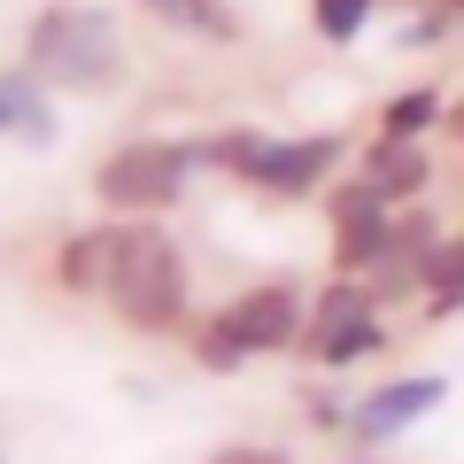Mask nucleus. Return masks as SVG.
I'll use <instances>...</instances> for the list:
<instances>
[{
  "label": "nucleus",
  "instance_id": "9b49d317",
  "mask_svg": "<svg viewBox=\"0 0 464 464\" xmlns=\"http://www.w3.org/2000/svg\"><path fill=\"white\" fill-rule=\"evenodd\" d=\"M0 132L32 140V148H54V109H47V85L32 70H8L0 78Z\"/></svg>",
  "mask_w": 464,
  "mask_h": 464
},
{
  "label": "nucleus",
  "instance_id": "f8f14e48",
  "mask_svg": "<svg viewBox=\"0 0 464 464\" xmlns=\"http://www.w3.org/2000/svg\"><path fill=\"white\" fill-rule=\"evenodd\" d=\"M441 109H449V101L433 93V85H411V93H395L380 109V140H426V132H441Z\"/></svg>",
  "mask_w": 464,
  "mask_h": 464
},
{
  "label": "nucleus",
  "instance_id": "ddd939ff",
  "mask_svg": "<svg viewBox=\"0 0 464 464\" xmlns=\"http://www.w3.org/2000/svg\"><path fill=\"white\" fill-rule=\"evenodd\" d=\"M418 271H426V310L449 317V310L464 302V232H449V240H441V248H433Z\"/></svg>",
  "mask_w": 464,
  "mask_h": 464
},
{
  "label": "nucleus",
  "instance_id": "dca6fc26",
  "mask_svg": "<svg viewBox=\"0 0 464 464\" xmlns=\"http://www.w3.org/2000/svg\"><path fill=\"white\" fill-rule=\"evenodd\" d=\"M194 356H201V364H209V372H232V364H248V356H240V348H232L225 333H217V317H209V325L194 333Z\"/></svg>",
  "mask_w": 464,
  "mask_h": 464
},
{
  "label": "nucleus",
  "instance_id": "423d86ee",
  "mask_svg": "<svg viewBox=\"0 0 464 464\" xmlns=\"http://www.w3.org/2000/svg\"><path fill=\"white\" fill-rule=\"evenodd\" d=\"M302 325H310V310H302V295L286 279H264L217 310V333L240 356H286V348H302Z\"/></svg>",
  "mask_w": 464,
  "mask_h": 464
},
{
  "label": "nucleus",
  "instance_id": "6ab92c4d",
  "mask_svg": "<svg viewBox=\"0 0 464 464\" xmlns=\"http://www.w3.org/2000/svg\"><path fill=\"white\" fill-rule=\"evenodd\" d=\"M341 464H372V457H341Z\"/></svg>",
  "mask_w": 464,
  "mask_h": 464
},
{
  "label": "nucleus",
  "instance_id": "39448f33",
  "mask_svg": "<svg viewBox=\"0 0 464 464\" xmlns=\"http://www.w3.org/2000/svg\"><path fill=\"white\" fill-rule=\"evenodd\" d=\"M387 348V310L380 295H372L364 279H333L325 295L310 302V325H302V356L325 372L341 364H364V356H380Z\"/></svg>",
  "mask_w": 464,
  "mask_h": 464
},
{
  "label": "nucleus",
  "instance_id": "f3484780",
  "mask_svg": "<svg viewBox=\"0 0 464 464\" xmlns=\"http://www.w3.org/2000/svg\"><path fill=\"white\" fill-rule=\"evenodd\" d=\"M209 464H295V457L286 449H264V441H225Z\"/></svg>",
  "mask_w": 464,
  "mask_h": 464
},
{
  "label": "nucleus",
  "instance_id": "2eb2a0df",
  "mask_svg": "<svg viewBox=\"0 0 464 464\" xmlns=\"http://www.w3.org/2000/svg\"><path fill=\"white\" fill-rule=\"evenodd\" d=\"M372 8H380V0H310V24H317V39L348 47V39L372 24Z\"/></svg>",
  "mask_w": 464,
  "mask_h": 464
},
{
  "label": "nucleus",
  "instance_id": "20e7f679",
  "mask_svg": "<svg viewBox=\"0 0 464 464\" xmlns=\"http://www.w3.org/2000/svg\"><path fill=\"white\" fill-rule=\"evenodd\" d=\"M201 170L194 140H124V148L101 155L93 170V201L116 217V225H155L163 209L186 201V179Z\"/></svg>",
  "mask_w": 464,
  "mask_h": 464
},
{
  "label": "nucleus",
  "instance_id": "4468645a",
  "mask_svg": "<svg viewBox=\"0 0 464 464\" xmlns=\"http://www.w3.org/2000/svg\"><path fill=\"white\" fill-rule=\"evenodd\" d=\"M325 217H333V232H356V225H380V217H395V201H387L372 179H348V186H333Z\"/></svg>",
  "mask_w": 464,
  "mask_h": 464
},
{
  "label": "nucleus",
  "instance_id": "7ed1b4c3",
  "mask_svg": "<svg viewBox=\"0 0 464 464\" xmlns=\"http://www.w3.org/2000/svg\"><path fill=\"white\" fill-rule=\"evenodd\" d=\"M101 302L132 333H179L186 325V256L155 225H116V264H109Z\"/></svg>",
  "mask_w": 464,
  "mask_h": 464
},
{
  "label": "nucleus",
  "instance_id": "0eeeda50",
  "mask_svg": "<svg viewBox=\"0 0 464 464\" xmlns=\"http://www.w3.org/2000/svg\"><path fill=\"white\" fill-rule=\"evenodd\" d=\"M441 395H449L441 372H411V380L372 387V395L348 411V441H356V457H372V449H387L395 433H411L418 418H433V411H441Z\"/></svg>",
  "mask_w": 464,
  "mask_h": 464
},
{
  "label": "nucleus",
  "instance_id": "aec40b11",
  "mask_svg": "<svg viewBox=\"0 0 464 464\" xmlns=\"http://www.w3.org/2000/svg\"><path fill=\"white\" fill-rule=\"evenodd\" d=\"M449 8H457V16H464V0H449Z\"/></svg>",
  "mask_w": 464,
  "mask_h": 464
},
{
  "label": "nucleus",
  "instance_id": "9d476101",
  "mask_svg": "<svg viewBox=\"0 0 464 464\" xmlns=\"http://www.w3.org/2000/svg\"><path fill=\"white\" fill-rule=\"evenodd\" d=\"M163 32H186V39H217V47H232V39L248 32L240 24V8L232 0H140Z\"/></svg>",
  "mask_w": 464,
  "mask_h": 464
},
{
  "label": "nucleus",
  "instance_id": "6e6552de",
  "mask_svg": "<svg viewBox=\"0 0 464 464\" xmlns=\"http://www.w3.org/2000/svg\"><path fill=\"white\" fill-rule=\"evenodd\" d=\"M364 179L380 186L395 209H411L418 194H426V179H433V155L418 148V140H372V155H364Z\"/></svg>",
  "mask_w": 464,
  "mask_h": 464
},
{
  "label": "nucleus",
  "instance_id": "f257e3e1",
  "mask_svg": "<svg viewBox=\"0 0 464 464\" xmlns=\"http://www.w3.org/2000/svg\"><path fill=\"white\" fill-rule=\"evenodd\" d=\"M201 148V163L209 170H225V179H240V186H256V194H271V201H302V194H317V186L341 170V155H348V140L341 132H295V140H279V132H217V140H194Z\"/></svg>",
  "mask_w": 464,
  "mask_h": 464
},
{
  "label": "nucleus",
  "instance_id": "1a4fd4ad",
  "mask_svg": "<svg viewBox=\"0 0 464 464\" xmlns=\"http://www.w3.org/2000/svg\"><path fill=\"white\" fill-rule=\"evenodd\" d=\"M109 264H116V225L70 232L63 248H54V286H63V295H101V286H109Z\"/></svg>",
  "mask_w": 464,
  "mask_h": 464
},
{
  "label": "nucleus",
  "instance_id": "f03ea898",
  "mask_svg": "<svg viewBox=\"0 0 464 464\" xmlns=\"http://www.w3.org/2000/svg\"><path fill=\"white\" fill-rule=\"evenodd\" d=\"M24 70L39 85H63V93H109L124 78V32L109 8L54 0V8H39L32 39H24Z\"/></svg>",
  "mask_w": 464,
  "mask_h": 464
},
{
  "label": "nucleus",
  "instance_id": "a211bd4d",
  "mask_svg": "<svg viewBox=\"0 0 464 464\" xmlns=\"http://www.w3.org/2000/svg\"><path fill=\"white\" fill-rule=\"evenodd\" d=\"M441 140H457V148H464V93L441 109Z\"/></svg>",
  "mask_w": 464,
  "mask_h": 464
}]
</instances>
